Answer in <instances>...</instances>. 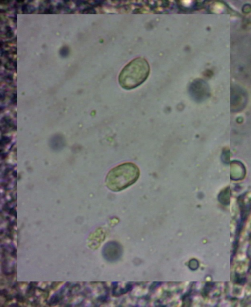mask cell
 <instances>
[{
    "mask_svg": "<svg viewBox=\"0 0 251 307\" xmlns=\"http://www.w3.org/2000/svg\"><path fill=\"white\" fill-rule=\"evenodd\" d=\"M150 72V68L148 61L142 57H137L123 68L118 77V81L124 89H133L146 80Z\"/></svg>",
    "mask_w": 251,
    "mask_h": 307,
    "instance_id": "6da1fadb",
    "label": "cell"
},
{
    "mask_svg": "<svg viewBox=\"0 0 251 307\" xmlns=\"http://www.w3.org/2000/svg\"><path fill=\"white\" fill-rule=\"evenodd\" d=\"M95 10L92 7H87L81 11L82 13H95Z\"/></svg>",
    "mask_w": 251,
    "mask_h": 307,
    "instance_id": "5b68a950",
    "label": "cell"
},
{
    "mask_svg": "<svg viewBox=\"0 0 251 307\" xmlns=\"http://www.w3.org/2000/svg\"><path fill=\"white\" fill-rule=\"evenodd\" d=\"M69 53V50L68 48L63 47L60 51V54L62 56H66L68 55Z\"/></svg>",
    "mask_w": 251,
    "mask_h": 307,
    "instance_id": "8992f818",
    "label": "cell"
},
{
    "mask_svg": "<svg viewBox=\"0 0 251 307\" xmlns=\"http://www.w3.org/2000/svg\"><path fill=\"white\" fill-rule=\"evenodd\" d=\"M22 12H23V13H28V8L27 5L26 4H24L23 6L22 7Z\"/></svg>",
    "mask_w": 251,
    "mask_h": 307,
    "instance_id": "52a82bcc",
    "label": "cell"
},
{
    "mask_svg": "<svg viewBox=\"0 0 251 307\" xmlns=\"http://www.w3.org/2000/svg\"><path fill=\"white\" fill-rule=\"evenodd\" d=\"M198 262L197 260H191L189 262V267L192 270H195V269H197V268H198Z\"/></svg>",
    "mask_w": 251,
    "mask_h": 307,
    "instance_id": "277c9868",
    "label": "cell"
},
{
    "mask_svg": "<svg viewBox=\"0 0 251 307\" xmlns=\"http://www.w3.org/2000/svg\"><path fill=\"white\" fill-rule=\"evenodd\" d=\"M140 173V169L136 164L124 163L109 171L106 177V184L111 191H123L137 181Z\"/></svg>",
    "mask_w": 251,
    "mask_h": 307,
    "instance_id": "7a4b0ae2",
    "label": "cell"
},
{
    "mask_svg": "<svg viewBox=\"0 0 251 307\" xmlns=\"http://www.w3.org/2000/svg\"><path fill=\"white\" fill-rule=\"evenodd\" d=\"M122 254V249L120 245L116 242H109L104 248V256L109 261H115L118 260L121 257Z\"/></svg>",
    "mask_w": 251,
    "mask_h": 307,
    "instance_id": "3957f363",
    "label": "cell"
}]
</instances>
